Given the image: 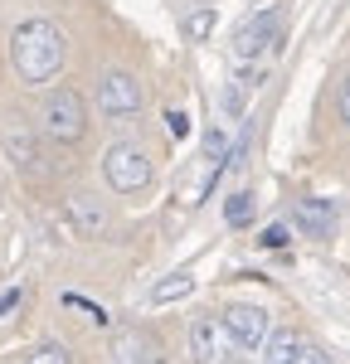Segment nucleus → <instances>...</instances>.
Here are the masks:
<instances>
[{"mask_svg": "<svg viewBox=\"0 0 350 364\" xmlns=\"http://www.w3.org/2000/svg\"><path fill=\"white\" fill-rule=\"evenodd\" d=\"M63 54H68V44L54 20H25L10 34V63L25 83H49L63 68Z\"/></svg>", "mask_w": 350, "mask_h": 364, "instance_id": "1", "label": "nucleus"}, {"mask_svg": "<svg viewBox=\"0 0 350 364\" xmlns=\"http://www.w3.org/2000/svg\"><path fill=\"white\" fill-rule=\"evenodd\" d=\"M39 132L58 146H73V141L88 136V112H83V97L73 92V87H54V92H44V102H39Z\"/></svg>", "mask_w": 350, "mask_h": 364, "instance_id": "2", "label": "nucleus"}, {"mask_svg": "<svg viewBox=\"0 0 350 364\" xmlns=\"http://www.w3.org/2000/svg\"><path fill=\"white\" fill-rule=\"evenodd\" d=\"M102 175H107V185L117 195H137V190L151 185V156L137 141H112L102 151Z\"/></svg>", "mask_w": 350, "mask_h": 364, "instance_id": "3", "label": "nucleus"}, {"mask_svg": "<svg viewBox=\"0 0 350 364\" xmlns=\"http://www.w3.org/2000/svg\"><path fill=\"white\" fill-rule=\"evenodd\" d=\"M277 34H282V5H267V10L248 15V20L238 25V34H233V54L248 63V58L267 54V49L277 44Z\"/></svg>", "mask_w": 350, "mask_h": 364, "instance_id": "4", "label": "nucleus"}, {"mask_svg": "<svg viewBox=\"0 0 350 364\" xmlns=\"http://www.w3.org/2000/svg\"><path fill=\"white\" fill-rule=\"evenodd\" d=\"M219 321H224V331H229L233 350H262V340L272 331V321H267L262 306H229Z\"/></svg>", "mask_w": 350, "mask_h": 364, "instance_id": "5", "label": "nucleus"}, {"mask_svg": "<svg viewBox=\"0 0 350 364\" xmlns=\"http://www.w3.org/2000/svg\"><path fill=\"white\" fill-rule=\"evenodd\" d=\"M142 102H146V92L132 73H107V78L97 83V107L107 117H137Z\"/></svg>", "mask_w": 350, "mask_h": 364, "instance_id": "6", "label": "nucleus"}, {"mask_svg": "<svg viewBox=\"0 0 350 364\" xmlns=\"http://www.w3.org/2000/svg\"><path fill=\"white\" fill-rule=\"evenodd\" d=\"M190 355L195 364H224L233 355V340L224 331V321H214V316H200L195 326H190Z\"/></svg>", "mask_w": 350, "mask_h": 364, "instance_id": "7", "label": "nucleus"}, {"mask_svg": "<svg viewBox=\"0 0 350 364\" xmlns=\"http://www.w3.org/2000/svg\"><path fill=\"white\" fill-rule=\"evenodd\" d=\"M292 224L307 238H331L336 233V204L331 199H297L292 204Z\"/></svg>", "mask_w": 350, "mask_h": 364, "instance_id": "8", "label": "nucleus"}, {"mask_svg": "<svg viewBox=\"0 0 350 364\" xmlns=\"http://www.w3.org/2000/svg\"><path fill=\"white\" fill-rule=\"evenodd\" d=\"M0 136H5V151L15 156V166H20V170H34V166H39V146H34V132H29L20 117H5V122H0Z\"/></svg>", "mask_w": 350, "mask_h": 364, "instance_id": "9", "label": "nucleus"}, {"mask_svg": "<svg viewBox=\"0 0 350 364\" xmlns=\"http://www.w3.org/2000/svg\"><path fill=\"white\" fill-rule=\"evenodd\" d=\"M112 364H161V360H156V345L142 331H122L112 345Z\"/></svg>", "mask_w": 350, "mask_h": 364, "instance_id": "10", "label": "nucleus"}, {"mask_svg": "<svg viewBox=\"0 0 350 364\" xmlns=\"http://www.w3.org/2000/svg\"><path fill=\"white\" fill-rule=\"evenodd\" d=\"M68 214H73V224L83 228V238H97V233L107 228V209H102L92 195H73L68 199Z\"/></svg>", "mask_w": 350, "mask_h": 364, "instance_id": "11", "label": "nucleus"}, {"mask_svg": "<svg viewBox=\"0 0 350 364\" xmlns=\"http://www.w3.org/2000/svg\"><path fill=\"white\" fill-rule=\"evenodd\" d=\"M297 345H302L297 331H267V340H262V364H292L297 360Z\"/></svg>", "mask_w": 350, "mask_h": 364, "instance_id": "12", "label": "nucleus"}, {"mask_svg": "<svg viewBox=\"0 0 350 364\" xmlns=\"http://www.w3.org/2000/svg\"><path fill=\"white\" fill-rule=\"evenodd\" d=\"M195 291V277L190 272H175V277H166V282H156L151 287V306H171V301H185Z\"/></svg>", "mask_w": 350, "mask_h": 364, "instance_id": "13", "label": "nucleus"}, {"mask_svg": "<svg viewBox=\"0 0 350 364\" xmlns=\"http://www.w3.org/2000/svg\"><path fill=\"white\" fill-rule=\"evenodd\" d=\"M224 219H229L233 228L253 224V195H248V190H238V195H229V204H224Z\"/></svg>", "mask_w": 350, "mask_h": 364, "instance_id": "14", "label": "nucleus"}, {"mask_svg": "<svg viewBox=\"0 0 350 364\" xmlns=\"http://www.w3.org/2000/svg\"><path fill=\"white\" fill-rule=\"evenodd\" d=\"M25 364H73V355H68L58 340H44V345H34V350H29Z\"/></svg>", "mask_w": 350, "mask_h": 364, "instance_id": "15", "label": "nucleus"}, {"mask_svg": "<svg viewBox=\"0 0 350 364\" xmlns=\"http://www.w3.org/2000/svg\"><path fill=\"white\" fill-rule=\"evenodd\" d=\"M204 156L214 161V175L224 170V156H229V136H224L219 127H209V132H204Z\"/></svg>", "mask_w": 350, "mask_h": 364, "instance_id": "16", "label": "nucleus"}, {"mask_svg": "<svg viewBox=\"0 0 350 364\" xmlns=\"http://www.w3.org/2000/svg\"><path fill=\"white\" fill-rule=\"evenodd\" d=\"M63 306L83 311V316H88V321H92V326H107V311L97 306V301H83V296H78V291H68V296H63Z\"/></svg>", "mask_w": 350, "mask_h": 364, "instance_id": "17", "label": "nucleus"}, {"mask_svg": "<svg viewBox=\"0 0 350 364\" xmlns=\"http://www.w3.org/2000/svg\"><path fill=\"white\" fill-rule=\"evenodd\" d=\"M209 29H214V10H195V15L185 20V34H190V39H209Z\"/></svg>", "mask_w": 350, "mask_h": 364, "instance_id": "18", "label": "nucleus"}, {"mask_svg": "<svg viewBox=\"0 0 350 364\" xmlns=\"http://www.w3.org/2000/svg\"><path fill=\"white\" fill-rule=\"evenodd\" d=\"M292 364H331V355H326L321 345H307V340H302V345H297V360H292Z\"/></svg>", "mask_w": 350, "mask_h": 364, "instance_id": "19", "label": "nucleus"}, {"mask_svg": "<svg viewBox=\"0 0 350 364\" xmlns=\"http://www.w3.org/2000/svg\"><path fill=\"white\" fill-rule=\"evenodd\" d=\"M258 243H262V248H287V224H267Z\"/></svg>", "mask_w": 350, "mask_h": 364, "instance_id": "20", "label": "nucleus"}, {"mask_svg": "<svg viewBox=\"0 0 350 364\" xmlns=\"http://www.w3.org/2000/svg\"><path fill=\"white\" fill-rule=\"evenodd\" d=\"M166 122H171V136H190V117L185 112H171Z\"/></svg>", "mask_w": 350, "mask_h": 364, "instance_id": "21", "label": "nucleus"}, {"mask_svg": "<svg viewBox=\"0 0 350 364\" xmlns=\"http://www.w3.org/2000/svg\"><path fill=\"white\" fill-rule=\"evenodd\" d=\"M224 112H229V117H238V112H243V92H238V87H233L229 97H224Z\"/></svg>", "mask_w": 350, "mask_h": 364, "instance_id": "22", "label": "nucleus"}, {"mask_svg": "<svg viewBox=\"0 0 350 364\" xmlns=\"http://www.w3.org/2000/svg\"><path fill=\"white\" fill-rule=\"evenodd\" d=\"M341 117H346V127H350V73H346V83H341Z\"/></svg>", "mask_w": 350, "mask_h": 364, "instance_id": "23", "label": "nucleus"}, {"mask_svg": "<svg viewBox=\"0 0 350 364\" xmlns=\"http://www.w3.org/2000/svg\"><path fill=\"white\" fill-rule=\"evenodd\" d=\"M15 301H20V291H5V296H0V316H5V311H15Z\"/></svg>", "mask_w": 350, "mask_h": 364, "instance_id": "24", "label": "nucleus"}]
</instances>
